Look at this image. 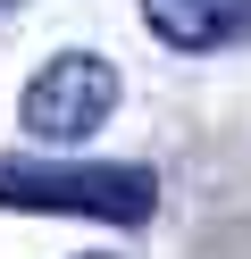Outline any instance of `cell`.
<instances>
[{
  "instance_id": "2",
  "label": "cell",
  "mask_w": 251,
  "mask_h": 259,
  "mask_svg": "<svg viewBox=\"0 0 251 259\" xmlns=\"http://www.w3.org/2000/svg\"><path fill=\"white\" fill-rule=\"evenodd\" d=\"M109 109H117V67L100 51H59L25 84L17 125H25V142H84L109 125Z\"/></svg>"
},
{
  "instance_id": "1",
  "label": "cell",
  "mask_w": 251,
  "mask_h": 259,
  "mask_svg": "<svg viewBox=\"0 0 251 259\" xmlns=\"http://www.w3.org/2000/svg\"><path fill=\"white\" fill-rule=\"evenodd\" d=\"M0 209H25V218L151 226L159 176L134 167V159H0Z\"/></svg>"
},
{
  "instance_id": "4",
  "label": "cell",
  "mask_w": 251,
  "mask_h": 259,
  "mask_svg": "<svg viewBox=\"0 0 251 259\" xmlns=\"http://www.w3.org/2000/svg\"><path fill=\"white\" fill-rule=\"evenodd\" d=\"M0 9H17V0H0Z\"/></svg>"
},
{
  "instance_id": "3",
  "label": "cell",
  "mask_w": 251,
  "mask_h": 259,
  "mask_svg": "<svg viewBox=\"0 0 251 259\" xmlns=\"http://www.w3.org/2000/svg\"><path fill=\"white\" fill-rule=\"evenodd\" d=\"M142 25L167 51H234L251 42V0H142Z\"/></svg>"
}]
</instances>
